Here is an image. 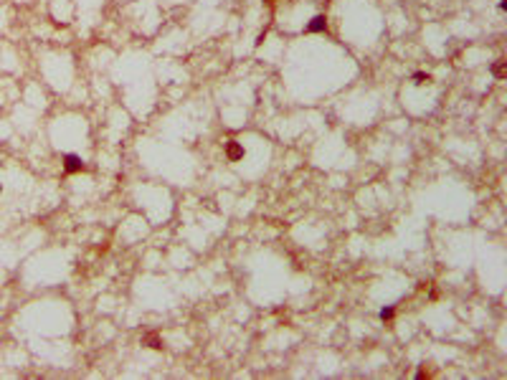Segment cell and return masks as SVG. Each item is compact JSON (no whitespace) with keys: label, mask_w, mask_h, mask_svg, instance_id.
<instances>
[{"label":"cell","mask_w":507,"mask_h":380,"mask_svg":"<svg viewBox=\"0 0 507 380\" xmlns=\"http://www.w3.org/2000/svg\"><path fill=\"white\" fill-rule=\"evenodd\" d=\"M307 33H327V18L325 16H314L307 26H304Z\"/></svg>","instance_id":"6da1fadb"},{"label":"cell","mask_w":507,"mask_h":380,"mask_svg":"<svg viewBox=\"0 0 507 380\" xmlns=\"http://www.w3.org/2000/svg\"><path fill=\"white\" fill-rule=\"evenodd\" d=\"M64 170L66 172H81L84 170V160L79 155H66L64 157Z\"/></svg>","instance_id":"7a4b0ae2"},{"label":"cell","mask_w":507,"mask_h":380,"mask_svg":"<svg viewBox=\"0 0 507 380\" xmlns=\"http://www.w3.org/2000/svg\"><path fill=\"white\" fill-rule=\"evenodd\" d=\"M226 155H228V160H231V162H239V160L244 157V147H241L239 142H234V139H231V142H228V147H226Z\"/></svg>","instance_id":"3957f363"},{"label":"cell","mask_w":507,"mask_h":380,"mask_svg":"<svg viewBox=\"0 0 507 380\" xmlns=\"http://www.w3.org/2000/svg\"><path fill=\"white\" fill-rule=\"evenodd\" d=\"M147 347H152V350H162V340L157 337V335H145V340H142Z\"/></svg>","instance_id":"277c9868"},{"label":"cell","mask_w":507,"mask_h":380,"mask_svg":"<svg viewBox=\"0 0 507 380\" xmlns=\"http://www.w3.org/2000/svg\"><path fill=\"white\" fill-rule=\"evenodd\" d=\"M492 76H494V79H504V61H502V59H497V61L492 64Z\"/></svg>","instance_id":"5b68a950"},{"label":"cell","mask_w":507,"mask_h":380,"mask_svg":"<svg viewBox=\"0 0 507 380\" xmlns=\"http://www.w3.org/2000/svg\"><path fill=\"white\" fill-rule=\"evenodd\" d=\"M413 81H416L419 86H424V84H431V76L424 74V71H416V74H413Z\"/></svg>","instance_id":"8992f818"},{"label":"cell","mask_w":507,"mask_h":380,"mask_svg":"<svg viewBox=\"0 0 507 380\" xmlns=\"http://www.w3.org/2000/svg\"><path fill=\"white\" fill-rule=\"evenodd\" d=\"M393 314H396V309H393V307H383V309H381V319H383V322H391V319H393Z\"/></svg>","instance_id":"52a82bcc"},{"label":"cell","mask_w":507,"mask_h":380,"mask_svg":"<svg viewBox=\"0 0 507 380\" xmlns=\"http://www.w3.org/2000/svg\"><path fill=\"white\" fill-rule=\"evenodd\" d=\"M264 3H266V6H274V0H264Z\"/></svg>","instance_id":"ba28073f"},{"label":"cell","mask_w":507,"mask_h":380,"mask_svg":"<svg viewBox=\"0 0 507 380\" xmlns=\"http://www.w3.org/2000/svg\"><path fill=\"white\" fill-rule=\"evenodd\" d=\"M0 190H3V187H0Z\"/></svg>","instance_id":"9c48e42d"}]
</instances>
